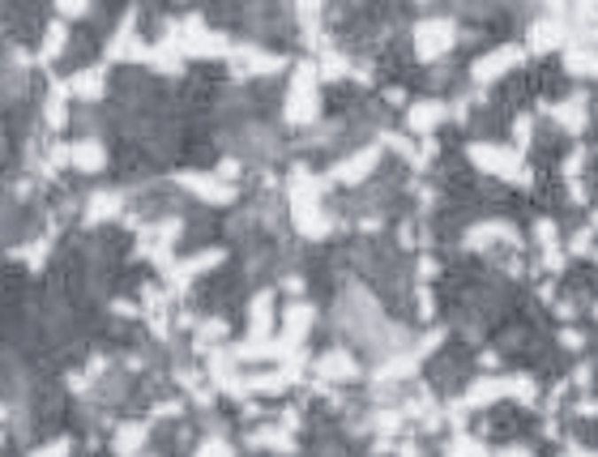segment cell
<instances>
[{"label":"cell","mask_w":598,"mask_h":457,"mask_svg":"<svg viewBox=\"0 0 598 457\" xmlns=\"http://www.w3.org/2000/svg\"><path fill=\"white\" fill-rule=\"evenodd\" d=\"M454 43V35H449V22H428L419 30V56L431 60V56H440V51Z\"/></svg>","instance_id":"1"},{"label":"cell","mask_w":598,"mask_h":457,"mask_svg":"<svg viewBox=\"0 0 598 457\" xmlns=\"http://www.w3.org/2000/svg\"><path fill=\"white\" fill-rule=\"evenodd\" d=\"M60 9H65V13H82V9H86V0H60Z\"/></svg>","instance_id":"2"}]
</instances>
